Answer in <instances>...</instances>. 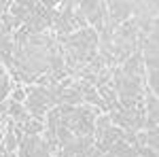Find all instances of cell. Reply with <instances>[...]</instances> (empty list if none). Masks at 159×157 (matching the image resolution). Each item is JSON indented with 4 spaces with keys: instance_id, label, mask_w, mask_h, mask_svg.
I'll return each mask as SVG.
<instances>
[{
    "instance_id": "cell-6",
    "label": "cell",
    "mask_w": 159,
    "mask_h": 157,
    "mask_svg": "<svg viewBox=\"0 0 159 157\" xmlns=\"http://www.w3.org/2000/svg\"><path fill=\"white\" fill-rule=\"evenodd\" d=\"M2 7H9V2H0V11H2Z\"/></svg>"
},
{
    "instance_id": "cell-8",
    "label": "cell",
    "mask_w": 159,
    "mask_h": 157,
    "mask_svg": "<svg viewBox=\"0 0 159 157\" xmlns=\"http://www.w3.org/2000/svg\"><path fill=\"white\" fill-rule=\"evenodd\" d=\"M0 123H2V117H0Z\"/></svg>"
},
{
    "instance_id": "cell-3",
    "label": "cell",
    "mask_w": 159,
    "mask_h": 157,
    "mask_svg": "<svg viewBox=\"0 0 159 157\" xmlns=\"http://www.w3.org/2000/svg\"><path fill=\"white\" fill-rule=\"evenodd\" d=\"M0 62L13 66V40L9 36H0Z\"/></svg>"
},
{
    "instance_id": "cell-2",
    "label": "cell",
    "mask_w": 159,
    "mask_h": 157,
    "mask_svg": "<svg viewBox=\"0 0 159 157\" xmlns=\"http://www.w3.org/2000/svg\"><path fill=\"white\" fill-rule=\"evenodd\" d=\"M108 7H110V21L112 24H119L123 19H127L129 13H132V7L127 2H110Z\"/></svg>"
},
{
    "instance_id": "cell-4",
    "label": "cell",
    "mask_w": 159,
    "mask_h": 157,
    "mask_svg": "<svg viewBox=\"0 0 159 157\" xmlns=\"http://www.w3.org/2000/svg\"><path fill=\"white\" fill-rule=\"evenodd\" d=\"M98 7H100V2H81V4H79V13L89 19L93 13L98 11Z\"/></svg>"
},
{
    "instance_id": "cell-5",
    "label": "cell",
    "mask_w": 159,
    "mask_h": 157,
    "mask_svg": "<svg viewBox=\"0 0 159 157\" xmlns=\"http://www.w3.org/2000/svg\"><path fill=\"white\" fill-rule=\"evenodd\" d=\"M13 100H15V102H21V100H25V91H21V89H17V91L13 94Z\"/></svg>"
},
{
    "instance_id": "cell-7",
    "label": "cell",
    "mask_w": 159,
    "mask_h": 157,
    "mask_svg": "<svg viewBox=\"0 0 159 157\" xmlns=\"http://www.w3.org/2000/svg\"><path fill=\"white\" fill-rule=\"evenodd\" d=\"M0 140H2V134H0Z\"/></svg>"
},
{
    "instance_id": "cell-1",
    "label": "cell",
    "mask_w": 159,
    "mask_h": 157,
    "mask_svg": "<svg viewBox=\"0 0 159 157\" xmlns=\"http://www.w3.org/2000/svg\"><path fill=\"white\" fill-rule=\"evenodd\" d=\"M4 106H7V113L11 115V119L15 121V123H25V121L30 119V113H28L19 102L9 100V102H4Z\"/></svg>"
}]
</instances>
